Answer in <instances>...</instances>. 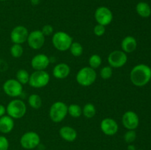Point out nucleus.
<instances>
[{"instance_id": "obj_1", "label": "nucleus", "mask_w": 151, "mask_h": 150, "mask_svg": "<svg viewBox=\"0 0 151 150\" xmlns=\"http://www.w3.org/2000/svg\"><path fill=\"white\" fill-rule=\"evenodd\" d=\"M130 79L135 86H145L151 79V68L143 63L137 65L131 69Z\"/></svg>"}, {"instance_id": "obj_2", "label": "nucleus", "mask_w": 151, "mask_h": 150, "mask_svg": "<svg viewBox=\"0 0 151 150\" xmlns=\"http://www.w3.org/2000/svg\"><path fill=\"white\" fill-rule=\"evenodd\" d=\"M73 42V38L67 32L58 31L55 32L52 38V43L55 48L60 51H66L69 49Z\"/></svg>"}, {"instance_id": "obj_3", "label": "nucleus", "mask_w": 151, "mask_h": 150, "mask_svg": "<svg viewBox=\"0 0 151 150\" xmlns=\"http://www.w3.org/2000/svg\"><path fill=\"white\" fill-rule=\"evenodd\" d=\"M7 116L13 119H20L25 116L27 113V105L22 100L15 99L11 100L6 107Z\"/></svg>"}, {"instance_id": "obj_4", "label": "nucleus", "mask_w": 151, "mask_h": 150, "mask_svg": "<svg viewBox=\"0 0 151 150\" xmlns=\"http://www.w3.org/2000/svg\"><path fill=\"white\" fill-rule=\"evenodd\" d=\"M97 79V72L95 69L89 66H85L80 69L76 74V81L83 87H88L94 83Z\"/></svg>"}, {"instance_id": "obj_5", "label": "nucleus", "mask_w": 151, "mask_h": 150, "mask_svg": "<svg viewBox=\"0 0 151 150\" xmlns=\"http://www.w3.org/2000/svg\"><path fill=\"white\" fill-rule=\"evenodd\" d=\"M68 115V105L63 101H55L51 105L49 111L50 119L55 123H60Z\"/></svg>"}, {"instance_id": "obj_6", "label": "nucleus", "mask_w": 151, "mask_h": 150, "mask_svg": "<svg viewBox=\"0 0 151 150\" xmlns=\"http://www.w3.org/2000/svg\"><path fill=\"white\" fill-rule=\"evenodd\" d=\"M50 80V75L45 70L34 71L29 74L28 84L34 88H42L47 86Z\"/></svg>"}, {"instance_id": "obj_7", "label": "nucleus", "mask_w": 151, "mask_h": 150, "mask_svg": "<svg viewBox=\"0 0 151 150\" xmlns=\"http://www.w3.org/2000/svg\"><path fill=\"white\" fill-rule=\"evenodd\" d=\"M41 138L37 132L29 131L22 135L20 138V145L24 149H34L40 145Z\"/></svg>"}, {"instance_id": "obj_8", "label": "nucleus", "mask_w": 151, "mask_h": 150, "mask_svg": "<svg viewBox=\"0 0 151 150\" xmlns=\"http://www.w3.org/2000/svg\"><path fill=\"white\" fill-rule=\"evenodd\" d=\"M4 94L12 98L20 96L23 92V86L16 79H7L2 85Z\"/></svg>"}, {"instance_id": "obj_9", "label": "nucleus", "mask_w": 151, "mask_h": 150, "mask_svg": "<svg viewBox=\"0 0 151 150\" xmlns=\"http://www.w3.org/2000/svg\"><path fill=\"white\" fill-rule=\"evenodd\" d=\"M128 62V55L122 50H114L108 56V63L111 68L119 69Z\"/></svg>"}, {"instance_id": "obj_10", "label": "nucleus", "mask_w": 151, "mask_h": 150, "mask_svg": "<svg viewBox=\"0 0 151 150\" xmlns=\"http://www.w3.org/2000/svg\"><path fill=\"white\" fill-rule=\"evenodd\" d=\"M94 19L98 24L106 26L112 22L113 13L109 7L101 6L96 9L94 12Z\"/></svg>"}, {"instance_id": "obj_11", "label": "nucleus", "mask_w": 151, "mask_h": 150, "mask_svg": "<svg viewBox=\"0 0 151 150\" xmlns=\"http://www.w3.org/2000/svg\"><path fill=\"white\" fill-rule=\"evenodd\" d=\"M28 46L34 50H38L45 43V36L41 30H34L29 32L27 40Z\"/></svg>"}, {"instance_id": "obj_12", "label": "nucleus", "mask_w": 151, "mask_h": 150, "mask_svg": "<svg viewBox=\"0 0 151 150\" xmlns=\"http://www.w3.org/2000/svg\"><path fill=\"white\" fill-rule=\"evenodd\" d=\"M29 33L27 28L22 25H19L12 29L10 35V40L13 44H22L27 42Z\"/></svg>"}, {"instance_id": "obj_13", "label": "nucleus", "mask_w": 151, "mask_h": 150, "mask_svg": "<svg viewBox=\"0 0 151 150\" xmlns=\"http://www.w3.org/2000/svg\"><path fill=\"white\" fill-rule=\"evenodd\" d=\"M122 122L128 130H135L139 124V118L134 111L128 110L122 116Z\"/></svg>"}, {"instance_id": "obj_14", "label": "nucleus", "mask_w": 151, "mask_h": 150, "mask_svg": "<svg viewBox=\"0 0 151 150\" xmlns=\"http://www.w3.org/2000/svg\"><path fill=\"white\" fill-rule=\"evenodd\" d=\"M101 131L108 136H113L117 133L119 125L116 121L111 118H105L100 122Z\"/></svg>"}, {"instance_id": "obj_15", "label": "nucleus", "mask_w": 151, "mask_h": 150, "mask_svg": "<svg viewBox=\"0 0 151 150\" xmlns=\"http://www.w3.org/2000/svg\"><path fill=\"white\" fill-rule=\"evenodd\" d=\"M50 63V59L44 54H38L31 60V66L34 71L46 70Z\"/></svg>"}, {"instance_id": "obj_16", "label": "nucleus", "mask_w": 151, "mask_h": 150, "mask_svg": "<svg viewBox=\"0 0 151 150\" xmlns=\"http://www.w3.org/2000/svg\"><path fill=\"white\" fill-rule=\"evenodd\" d=\"M71 69L67 63H60L55 65L52 70V75L55 78L63 79L68 77L70 74Z\"/></svg>"}, {"instance_id": "obj_17", "label": "nucleus", "mask_w": 151, "mask_h": 150, "mask_svg": "<svg viewBox=\"0 0 151 150\" xmlns=\"http://www.w3.org/2000/svg\"><path fill=\"white\" fill-rule=\"evenodd\" d=\"M60 138L67 142H73L78 137V132L75 128L69 126H63L59 129Z\"/></svg>"}, {"instance_id": "obj_18", "label": "nucleus", "mask_w": 151, "mask_h": 150, "mask_svg": "<svg viewBox=\"0 0 151 150\" xmlns=\"http://www.w3.org/2000/svg\"><path fill=\"white\" fill-rule=\"evenodd\" d=\"M121 48L126 54L134 52L137 48V39L131 35L125 37L121 42Z\"/></svg>"}, {"instance_id": "obj_19", "label": "nucleus", "mask_w": 151, "mask_h": 150, "mask_svg": "<svg viewBox=\"0 0 151 150\" xmlns=\"http://www.w3.org/2000/svg\"><path fill=\"white\" fill-rule=\"evenodd\" d=\"M15 126L14 119L7 115L0 118V132L3 134H8L13 129Z\"/></svg>"}, {"instance_id": "obj_20", "label": "nucleus", "mask_w": 151, "mask_h": 150, "mask_svg": "<svg viewBox=\"0 0 151 150\" xmlns=\"http://www.w3.org/2000/svg\"><path fill=\"white\" fill-rule=\"evenodd\" d=\"M137 14L142 18H148L151 15L150 6L145 1H140L136 6Z\"/></svg>"}, {"instance_id": "obj_21", "label": "nucleus", "mask_w": 151, "mask_h": 150, "mask_svg": "<svg viewBox=\"0 0 151 150\" xmlns=\"http://www.w3.org/2000/svg\"><path fill=\"white\" fill-rule=\"evenodd\" d=\"M96 107L92 103H86L82 108V115L86 119H91L96 115Z\"/></svg>"}, {"instance_id": "obj_22", "label": "nucleus", "mask_w": 151, "mask_h": 150, "mask_svg": "<svg viewBox=\"0 0 151 150\" xmlns=\"http://www.w3.org/2000/svg\"><path fill=\"white\" fill-rule=\"evenodd\" d=\"M28 104H29V107L37 110L42 106V99L38 94H31L28 97Z\"/></svg>"}, {"instance_id": "obj_23", "label": "nucleus", "mask_w": 151, "mask_h": 150, "mask_svg": "<svg viewBox=\"0 0 151 150\" xmlns=\"http://www.w3.org/2000/svg\"><path fill=\"white\" fill-rule=\"evenodd\" d=\"M68 114L72 118L81 117L82 115V107L78 104H71L68 106Z\"/></svg>"}, {"instance_id": "obj_24", "label": "nucleus", "mask_w": 151, "mask_h": 150, "mask_svg": "<svg viewBox=\"0 0 151 150\" xmlns=\"http://www.w3.org/2000/svg\"><path fill=\"white\" fill-rule=\"evenodd\" d=\"M16 79L23 85H26L28 83L29 79V74L25 69H19L17 71L16 74Z\"/></svg>"}, {"instance_id": "obj_25", "label": "nucleus", "mask_w": 151, "mask_h": 150, "mask_svg": "<svg viewBox=\"0 0 151 150\" xmlns=\"http://www.w3.org/2000/svg\"><path fill=\"white\" fill-rule=\"evenodd\" d=\"M69 51L72 54V56L75 57H78L81 56L83 52V48L81 43L79 42H72L70 48H69Z\"/></svg>"}, {"instance_id": "obj_26", "label": "nucleus", "mask_w": 151, "mask_h": 150, "mask_svg": "<svg viewBox=\"0 0 151 150\" xmlns=\"http://www.w3.org/2000/svg\"><path fill=\"white\" fill-rule=\"evenodd\" d=\"M10 54L14 58H19L22 56L24 53V49L22 44H13L10 49Z\"/></svg>"}, {"instance_id": "obj_27", "label": "nucleus", "mask_w": 151, "mask_h": 150, "mask_svg": "<svg viewBox=\"0 0 151 150\" xmlns=\"http://www.w3.org/2000/svg\"><path fill=\"white\" fill-rule=\"evenodd\" d=\"M88 64L89 67L93 69H97L101 66L102 64V58L99 54H94L90 56L88 59Z\"/></svg>"}, {"instance_id": "obj_28", "label": "nucleus", "mask_w": 151, "mask_h": 150, "mask_svg": "<svg viewBox=\"0 0 151 150\" xmlns=\"http://www.w3.org/2000/svg\"><path fill=\"white\" fill-rule=\"evenodd\" d=\"M113 74V69L110 66H104L100 71V75L102 79H110Z\"/></svg>"}, {"instance_id": "obj_29", "label": "nucleus", "mask_w": 151, "mask_h": 150, "mask_svg": "<svg viewBox=\"0 0 151 150\" xmlns=\"http://www.w3.org/2000/svg\"><path fill=\"white\" fill-rule=\"evenodd\" d=\"M137 138V132L135 130H128L124 135V141L128 144L134 142Z\"/></svg>"}, {"instance_id": "obj_30", "label": "nucleus", "mask_w": 151, "mask_h": 150, "mask_svg": "<svg viewBox=\"0 0 151 150\" xmlns=\"http://www.w3.org/2000/svg\"><path fill=\"white\" fill-rule=\"evenodd\" d=\"M105 32H106V26H103V25L98 24H97L94 27V33L96 36H103L105 34Z\"/></svg>"}, {"instance_id": "obj_31", "label": "nucleus", "mask_w": 151, "mask_h": 150, "mask_svg": "<svg viewBox=\"0 0 151 150\" xmlns=\"http://www.w3.org/2000/svg\"><path fill=\"white\" fill-rule=\"evenodd\" d=\"M9 141L4 135H0V150H8Z\"/></svg>"}, {"instance_id": "obj_32", "label": "nucleus", "mask_w": 151, "mask_h": 150, "mask_svg": "<svg viewBox=\"0 0 151 150\" xmlns=\"http://www.w3.org/2000/svg\"><path fill=\"white\" fill-rule=\"evenodd\" d=\"M41 32L44 34V36H50L53 34V26L50 24H46L41 29Z\"/></svg>"}, {"instance_id": "obj_33", "label": "nucleus", "mask_w": 151, "mask_h": 150, "mask_svg": "<svg viewBox=\"0 0 151 150\" xmlns=\"http://www.w3.org/2000/svg\"><path fill=\"white\" fill-rule=\"evenodd\" d=\"M6 113V107L3 104H0V118L4 116Z\"/></svg>"}, {"instance_id": "obj_34", "label": "nucleus", "mask_w": 151, "mask_h": 150, "mask_svg": "<svg viewBox=\"0 0 151 150\" xmlns=\"http://www.w3.org/2000/svg\"><path fill=\"white\" fill-rule=\"evenodd\" d=\"M128 150H136V148L132 144H129L128 146Z\"/></svg>"}, {"instance_id": "obj_35", "label": "nucleus", "mask_w": 151, "mask_h": 150, "mask_svg": "<svg viewBox=\"0 0 151 150\" xmlns=\"http://www.w3.org/2000/svg\"><path fill=\"white\" fill-rule=\"evenodd\" d=\"M31 1H32V4H33V5H36V4H38V3H39V0H31Z\"/></svg>"}, {"instance_id": "obj_36", "label": "nucleus", "mask_w": 151, "mask_h": 150, "mask_svg": "<svg viewBox=\"0 0 151 150\" xmlns=\"http://www.w3.org/2000/svg\"><path fill=\"white\" fill-rule=\"evenodd\" d=\"M1 1H7V0H0Z\"/></svg>"}, {"instance_id": "obj_37", "label": "nucleus", "mask_w": 151, "mask_h": 150, "mask_svg": "<svg viewBox=\"0 0 151 150\" xmlns=\"http://www.w3.org/2000/svg\"><path fill=\"white\" fill-rule=\"evenodd\" d=\"M136 150H142V149H136Z\"/></svg>"}, {"instance_id": "obj_38", "label": "nucleus", "mask_w": 151, "mask_h": 150, "mask_svg": "<svg viewBox=\"0 0 151 150\" xmlns=\"http://www.w3.org/2000/svg\"><path fill=\"white\" fill-rule=\"evenodd\" d=\"M0 91H1V87H0Z\"/></svg>"}]
</instances>
